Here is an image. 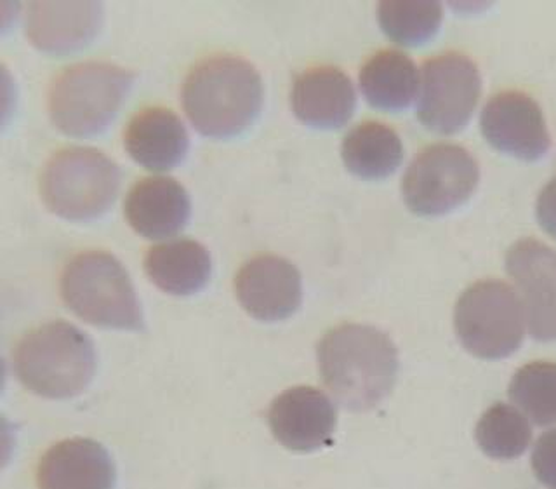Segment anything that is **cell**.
Wrapping results in <instances>:
<instances>
[{"instance_id":"obj_9","label":"cell","mask_w":556,"mask_h":489,"mask_svg":"<svg viewBox=\"0 0 556 489\" xmlns=\"http://www.w3.org/2000/svg\"><path fill=\"white\" fill-rule=\"evenodd\" d=\"M480 92L482 79L471 58L452 51L430 58L421 71L419 123L430 131L454 135L469 123Z\"/></svg>"},{"instance_id":"obj_17","label":"cell","mask_w":556,"mask_h":489,"mask_svg":"<svg viewBox=\"0 0 556 489\" xmlns=\"http://www.w3.org/2000/svg\"><path fill=\"white\" fill-rule=\"evenodd\" d=\"M124 214L139 236L165 239L187 227L190 196L187 188L169 176H148L130 187Z\"/></svg>"},{"instance_id":"obj_7","label":"cell","mask_w":556,"mask_h":489,"mask_svg":"<svg viewBox=\"0 0 556 489\" xmlns=\"http://www.w3.org/2000/svg\"><path fill=\"white\" fill-rule=\"evenodd\" d=\"M520 297L503 280H478L457 300L454 328L469 354L486 361L509 358L526 337Z\"/></svg>"},{"instance_id":"obj_26","label":"cell","mask_w":556,"mask_h":489,"mask_svg":"<svg viewBox=\"0 0 556 489\" xmlns=\"http://www.w3.org/2000/svg\"><path fill=\"white\" fill-rule=\"evenodd\" d=\"M535 214L541 228L556 239V176L539 193Z\"/></svg>"},{"instance_id":"obj_19","label":"cell","mask_w":556,"mask_h":489,"mask_svg":"<svg viewBox=\"0 0 556 489\" xmlns=\"http://www.w3.org/2000/svg\"><path fill=\"white\" fill-rule=\"evenodd\" d=\"M144 272L156 288L173 297H191L207 286L213 260L197 240L174 239L153 246L144 256Z\"/></svg>"},{"instance_id":"obj_22","label":"cell","mask_w":556,"mask_h":489,"mask_svg":"<svg viewBox=\"0 0 556 489\" xmlns=\"http://www.w3.org/2000/svg\"><path fill=\"white\" fill-rule=\"evenodd\" d=\"M475 439L486 456L494 460H515L529 448L532 427L517 408L495 402L478 419Z\"/></svg>"},{"instance_id":"obj_4","label":"cell","mask_w":556,"mask_h":489,"mask_svg":"<svg viewBox=\"0 0 556 489\" xmlns=\"http://www.w3.org/2000/svg\"><path fill=\"white\" fill-rule=\"evenodd\" d=\"M63 302L84 323L141 331L143 311L126 268L113 254L86 251L66 263L60 279Z\"/></svg>"},{"instance_id":"obj_24","label":"cell","mask_w":556,"mask_h":489,"mask_svg":"<svg viewBox=\"0 0 556 489\" xmlns=\"http://www.w3.org/2000/svg\"><path fill=\"white\" fill-rule=\"evenodd\" d=\"M378 20L382 32L400 46H421L437 36L443 10L439 2H381Z\"/></svg>"},{"instance_id":"obj_2","label":"cell","mask_w":556,"mask_h":489,"mask_svg":"<svg viewBox=\"0 0 556 489\" xmlns=\"http://www.w3.org/2000/svg\"><path fill=\"white\" fill-rule=\"evenodd\" d=\"M182 109L200 135L226 140L256 123L263 109V80L256 66L233 54L200 60L182 84Z\"/></svg>"},{"instance_id":"obj_10","label":"cell","mask_w":556,"mask_h":489,"mask_svg":"<svg viewBox=\"0 0 556 489\" xmlns=\"http://www.w3.org/2000/svg\"><path fill=\"white\" fill-rule=\"evenodd\" d=\"M506 271L518 288L530 337L556 340V251L535 239H521L506 253Z\"/></svg>"},{"instance_id":"obj_6","label":"cell","mask_w":556,"mask_h":489,"mask_svg":"<svg viewBox=\"0 0 556 489\" xmlns=\"http://www.w3.org/2000/svg\"><path fill=\"white\" fill-rule=\"evenodd\" d=\"M121 188V170L106 153L68 147L54 153L40 178V196L51 213L70 222L101 218Z\"/></svg>"},{"instance_id":"obj_16","label":"cell","mask_w":556,"mask_h":489,"mask_svg":"<svg viewBox=\"0 0 556 489\" xmlns=\"http://www.w3.org/2000/svg\"><path fill=\"white\" fill-rule=\"evenodd\" d=\"M115 463L100 442L84 437L51 446L37 467L39 489H113Z\"/></svg>"},{"instance_id":"obj_18","label":"cell","mask_w":556,"mask_h":489,"mask_svg":"<svg viewBox=\"0 0 556 489\" xmlns=\"http://www.w3.org/2000/svg\"><path fill=\"white\" fill-rule=\"evenodd\" d=\"M124 147L139 166L162 173L174 170L187 158L190 136L173 110L147 106L130 117L124 131Z\"/></svg>"},{"instance_id":"obj_1","label":"cell","mask_w":556,"mask_h":489,"mask_svg":"<svg viewBox=\"0 0 556 489\" xmlns=\"http://www.w3.org/2000/svg\"><path fill=\"white\" fill-rule=\"evenodd\" d=\"M321 380L341 406L370 411L390 396L399 375V352L387 333L367 324H341L317 349Z\"/></svg>"},{"instance_id":"obj_21","label":"cell","mask_w":556,"mask_h":489,"mask_svg":"<svg viewBox=\"0 0 556 489\" xmlns=\"http://www.w3.org/2000/svg\"><path fill=\"white\" fill-rule=\"evenodd\" d=\"M341 158L346 170L358 178H388L404 161V145L393 127L365 121L344 136Z\"/></svg>"},{"instance_id":"obj_23","label":"cell","mask_w":556,"mask_h":489,"mask_svg":"<svg viewBox=\"0 0 556 489\" xmlns=\"http://www.w3.org/2000/svg\"><path fill=\"white\" fill-rule=\"evenodd\" d=\"M508 396L538 427L556 424V364L535 361L520 367L509 384Z\"/></svg>"},{"instance_id":"obj_8","label":"cell","mask_w":556,"mask_h":489,"mask_svg":"<svg viewBox=\"0 0 556 489\" xmlns=\"http://www.w3.org/2000/svg\"><path fill=\"white\" fill-rule=\"evenodd\" d=\"M480 179L477 161L459 145L426 147L405 171L402 196L419 216H440L456 210L473 196Z\"/></svg>"},{"instance_id":"obj_12","label":"cell","mask_w":556,"mask_h":489,"mask_svg":"<svg viewBox=\"0 0 556 489\" xmlns=\"http://www.w3.org/2000/svg\"><path fill=\"white\" fill-rule=\"evenodd\" d=\"M235 294L243 311L261 323L289 319L303 302L300 271L282 256L260 254L237 272Z\"/></svg>"},{"instance_id":"obj_25","label":"cell","mask_w":556,"mask_h":489,"mask_svg":"<svg viewBox=\"0 0 556 489\" xmlns=\"http://www.w3.org/2000/svg\"><path fill=\"white\" fill-rule=\"evenodd\" d=\"M530 462L539 482L547 489H556V428L539 437Z\"/></svg>"},{"instance_id":"obj_15","label":"cell","mask_w":556,"mask_h":489,"mask_svg":"<svg viewBox=\"0 0 556 489\" xmlns=\"http://www.w3.org/2000/svg\"><path fill=\"white\" fill-rule=\"evenodd\" d=\"M291 106L295 117L306 126L339 129L355 112V88L338 66H309L292 84Z\"/></svg>"},{"instance_id":"obj_5","label":"cell","mask_w":556,"mask_h":489,"mask_svg":"<svg viewBox=\"0 0 556 489\" xmlns=\"http://www.w3.org/2000/svg\"><path fill=\"white\" fill-rule=\"evenodd\" d=\"M135 74L109 62L66 66L52 79L49 115L61 133L75 138L100 135L129 95Z\"/></svg>"},{"instance_id":"obj_11","label":"cell","mask_w":556,"mask_h":489,"mask_svg":"<svg viewBox=\"0 0 556 489\" xmlns=\"http://www.w3.org/2000/svg\"><path fill=\"white\" fill-rule=\"evenodd\" d=\"M480 127L495 150L521 161H538L552 147L543 110L527 92H497L483 106Z\"/></svg>"},{"instance_id":"obj_20","label":"cell","mask_w":556,"mask_h":489,"mask_svg":"<svg viewBox=\"0 0 556 489\" xmlns=\"http://www.w3.org/2000/svg\"><path fill=\"white\" fill-rule=\"evenodd\" d=\"M421 88L416 63L396 49H382L364 63L361 89L369 105L379 110L407 109Z\"/></svg>"},{"instance_id":"obj_14","label":"cell","mask_w":556,"mask_h":489,"mask_svg":"<svg viewBox=\"0 0 556 489\" xmlns=\"http://www.w3.org/2000/svg\"><path fill=\"white\" fill-rule=\"evenodd\" d=\"M103 25L98 2H34L26 10V37L43 53L66 54L89 45Z\"/></svg>"},{"instance_id":"obj_3","label":"cell","mask_w":556,"mask_h":489,"mask_svg":"<svg viewBox=\"0 0 556 489\" xmlns=\"http://www.w3.org/2000/svg\"><path fill=\"white\" fill-rule=\"evenodd\" d=\"M13 366L17 380L35 396L75 398L89 387L94 376V343L74 324L52 321L17 341Z\"/></svg>"},{"instance_id":"obj_13","label":"cell","mask_w":556,"mask_h":489,"mask_svg":"<svg viewBox=\"0 0 556 489\" xmlns=\"http://www.w3.org/2000/svg\"><path fill=\"white\" fill-rule=\"evenodd\" d=\"M269 430L283 448L312 453L329 444L338 425V410L326 393L301 385L280 393L268 410Z\"/></svg>"}]
</instances>
